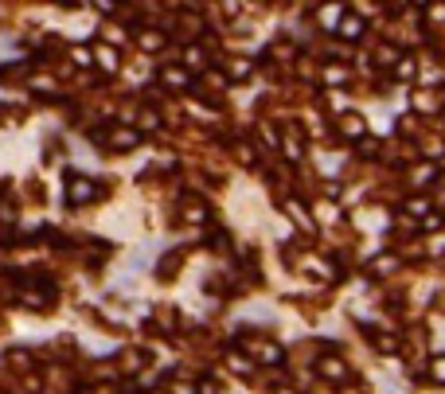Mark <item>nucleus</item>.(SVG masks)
<instances>
[{
	"label": "nucleus",
	"instance_id": "7ed1b4c3",
	"mask_svg": "<svg viewBox=\"0 0 445 394\" xmlns=\"http://www.w3.org/2000/svg\"><path fill=\"white\" fill-rule=\"evenodd\" d=\"M90 137L102 141L110 153H126V148H137V145H141V133H137V125H106V129H94Z\"/></svg>",
	"mask_w": 445,
	"mask_h": 394
},
{
	"label": "nucleus",
	"instance_id": "f257e3e1",
	"mask_svg": "<svg viewBox=\"0 0 445 394\" xmlns=\"http://www.w3.org/2000/svg\"><path fill=\"white\" fill-rule=\"evenodd\" d=\"M98 196H102L98 180H90V176H82V172H71L67 183H63V203L67 207H86V203H94Z\"/></svg>",
	"mask_w": 445,
	"mask_h": 394
},
{
	"label": "nucleus",
	"instance_id": "f8f14e48",
	"mask_svg": "<svg viewBox=\"0 0 445 394\" xmlns=\"http://www.w3.org/2000/svg\"><path fill=\"white\" fill-rule=\"evenodd\" d=\"M336 36H340L348 47H352V44H359V39L367 36L364 16H359V12H352V8H348V12H344V20H340V28H336Z\"/></svg>",
	"mask_w": 445,
	"mask_h": 394
},
{
	"label": "nucleus",
	"instance_id": "0eeeda50",
	"mask_svg": "<svg viewBox=\"0 0 445 394\" xmlns=\"http://www.w3.org/2000/svg\"><path fill=\"white\" fill-rule=\"evenodd\" d=\"M282 156L285 161H301L305 156V129L297 121H282Z\"/></svg>",
	"mask_w": 445,
	"mask_h": 394
},
{
	"label": "nucleus",
	"instance_id": "c756f323",
	"mask_svg": "<svg viewBox=\"0 0 445 394\" xmlns=\"http://www.w3.org/2000/svg\"><path fill=\"white\" fill-rule=\"evenodd\" d=\"M426 367H430V383H438V387H445V355H434Z\"/></svg>",
	"mask_w": 445,
	"mask_h": 394
},
{
	"label": "nucleus",
	"instance_id": "6ab92c4d",
	"mask_svg": "<svg viewBox=\"0 0 445 394\" xmlns=\"http://www.w3.org/2000/svg\"><path fill=\"white\" fill-rule=\"evenodd\" d=\"M367 270L375 273V278H387V273H399V270H402V254H394V250H391V254H379L375 262L367 266Z\"/></svg>",
	"mask_w": 445,
	"mask_h": 394
},
{
	"label": "nucleus",
	"instance_id": "2f4dec72",
	"mask_svg": "<svg viewBox=\"0 0 445 394\" xmlns=\"http://www.w3.org/2000/svg\"><path fill=\"white\" fill-rule=\"evenodd\" d=\"M434 176H438V168H434V164H422V168H414V176H410V180H418L414 188H426V183L434 180Z\"/></svg>",
	"mask_w": 445,
	"mask_h": 394
},
{
	"label": "nucleus",
	"instance_id": "4be33fe9",
	"mask_svg": "<svg viewBox=\"0 0 445 394\" xmlns=\"http://www.w3.org/2000/svg\"><path fill=\"white\" fill-rule=\"evenodd\" d=\"M160 129V110L156 106H141V113H137V133H156Z\"/></svg>",
	"mask_w": 445,
	"mask_h": 394
},
{
	"label": "nucleus",
	"instance_id": "6e6552de",
	"mask_svg": "<svg viewBox=\"0 0 445 394\" xmlns=\"http://www.w3.org/2000/svg\"><path fill=\"white\" fill-rule=\"evenodd\" d=\"M219 74L227 82H246L254 74V59H246V55H222L219 59Z\"/></svg>",
	"mask_w": 445,
	"mask_h": 394
},
{
	"label": "nucleus",
	"instance_id": "e433bc0d",
	"mask_svg": "<svg viewBox=\"0 0 445 394\" xmlns=\"http://www.w3.org/2000/svg\"><path fill=\"white\" fill-rule=\"evenodd\" d=\"M274 394H301V390H293V387H277Z\"/></svg>",
	"mask_w": 445,
	"mask_h": 394
},
{
	"label": "nucleus",
	"instance_id": "dca6fc26",
	"mask_svg": "<svg viewBox=\"0 0 445 394\" xmlns=\"http://www.w3.org/2000/svg\"><path fill=\"white\" fill-rule=\"evenodd\" d=\"M94 63L102 66L106 74H118V71H121V51H118V47H110V44H102V39H98V44H94Z\"/></svg>",
	"mask_w": 445,
	"mask_h": 394
},
{
	"label": "nucleus",
	"instance_id": "423d86ee",
	"mask_svg": "<svg viewBox=\"0 0 445 394\" xmlns=\"http://www.w3.org/2000/svg\"><path fill=\"white\" fill-rule=\"evenodd\" d=\"M410 110H414L418 117H434V113L445 110V94H441V90H434V86L410 90Z\"/></svg>",
	"mask_w": 445,
	"mask_h": 394
},
{
	"label": "nucleus",
	"instance_id": "f3484780",
	"mask_svg": "<svg viewBox=\"0 0 445 394\" xmlns=\"http://www.w3.org/2000/svg\"><path fill=\"white\" fill-rule=\"evenodd\" d=\"M285 215H290V219H293L297 226H301L305 234H312V231H317V223L309 219V211H305V203H301V199H293V196L285 199Z\"/></svg>",
	"mask_w": 445,
	"mask_h": 394
},
{
	"label": "nucleus",
	"instance_id": "cd10ccee",
	"mask_svg": "<svg viewBox=\"0 0 445 394\" xmlns=\"http://www.w3.org/2000/svg\"><path fill=\"white\" fill-rule=\"evenodd\" d=\"M71 63H74V66H94V47L74 44V47H71Z\"/></svg>",
	"mask_w": 445,
	"mask_h": 394
},
{
	"label": "nucleus",
	"instance_id": "412c9836",
	"mask_svg": "<svg viewBox=\"0 0 445 394\" xmlns=\"http://www.w3.org/2000/svg\"><path fill=\"white\" fill-rule=\"evenodd\" d=\"M399 59H402V51L394 44H379L375 47V66H379V71H394V63H399Z\"/></svg>",
	"mask_w": 445,
	"mask_h": 394
},
{
	"label": "nucleus",
	"instance_id": "2eb2a0df",
	"mask_svg": "<svg viewBox=\"0 0 445 394\" xmlns=\"http://www.w3.org/2000/svg\"><path fill=\"white\" fill-rule=\"evenodd\" d=\"M145 363H148V355H145L141 348H133V351L126 348L118 359H113V367H118L121 375H141V371H145Z\"/></svg>",
	"mask_w": 445,
	"mask_h": 394
},
{
	"label": "nucleus",
	"instance_id": "aec40b11",
	"mask_svg": "<svg viewBox=\"0 0 445 394\" xmlns=\"http://www.w3.org/2000/svg\"><path fill=\"white\" fill-rule=\"evenodd\" d=\"M371 336V348L379 351V355H394L399 351V336H391V332H379V328H364Z\"/></svg>",
	"mask_w": 445,
	"mask_h": 394
},
{
	"label": "nucleus",
	"instance_id": "4c0bfd02",
	"mask_svg": "<svg viewBox=\"0 0 445 394\" xmlns=\"http://www.w3.org/2000/svg\"><path fill=\"white\" fill-rule=\"evenodd\" d=\"M153 394H168V390H153Z\"/></svg>",
	"mask_w": 445,
	"mask_h": 394
},
{
	"label": "nucleus",
	"instance_id": "4468645a",
	"mask_svg": "<svg viewBox=\"0 0 445 394\" xmlns=\"http://www.w3.org/2000/svg\"><path fill=\"white\" fill-rule=\"evenodd\" d=\"M4 367H12L16 375L36 371V351H28V348H8V351H4Z\"/></svg>",
	"mask_w": 445,
	"mask_h": 394
},
{
	"label": "nucleus",
	"instance_id": "f704fd0d",
	"mask_svg": "<svg viewBox=\"0 0 445 394\" xmlns=\"http://www.w3.org/2000/svg\"><path fill=\"white\" fill-rule=\"evenodd\" d=\"M426 16H430V20H441V24H445V8H438V4L426 8Z\"/></svg>",
	"mask_w": 445,
	"mask_h": 394
},
{
	"label": "nucleus",
	"instance_id": "a211bd4d",
	"mask_svg": "<svg viewBox=\"0 0 445 394\" xmlns=\"http://www.w3.org/2000/svg\"><path fill=\"white\" fill-rule=\"evenodd\" d=\"M153 324H156V328H160V332H164V336H172V332H176V328H180V316H176V305H160V308H156V313H153Z\"/></svg>",
	"mask_w": 445,
	"mask_h": 394
},
{
	"label": "nucleus",
	"instance_id": "a878e982",
	"mask_svg": "<svg viewBox=\"0 0 445 394\" xmlns=\"http://www.w3.org/2000/svg\"><path fill=\"white\" fill-rule=\"evenodd\" d=\"M31 79V63H12V66H0V82H20Z\"/></svg>",
	"mask_w": 445,
	"mask_h": 394
},
{
	"label": "nucleus",
	"instance_id": "39448f33",
	"mask_svg": "<svg viewBox=\"0 0 445 394\" xmlns=\"http://www.w3.org/2000/svg\"><path fill=\"white\" fill-rule=\"evenodd\" d=\"M317 375H320V379H328V383H336V387H344V383L356 379L352 367L344 363L340 355H332V351H328V355H317Z\"/></svg>",
	"mask_w": 445,
	"mask_h": 394
},
{
	"label": "nucleus",
	"instance_id": "7c9ffc66",
	"mask_svg": "<svg viewBox=\"0 0 445 394\" xmlns=\"http://www.w3.org/2000/svg\"><path fill=\"white\" fill-rule=\"evenodd\" d=\"M356 148H359V156H364V161H375V156H383V145H379V141H371V137H364Z\"/></svg>",
	"mask_w": 445,
	"mask_h": 394
},
{
	"label": "nucleus",
	"instance_id": "c85d7f7f",
	"mask_svg": "<svg viewBox=\"0 0 445 394\" xmlns=\"http://www.w3.org/2000/svg\"><path fill=\"white\" fill-rule=\"evenodd\" d=\"M344 12H348V8H320V20H324V31H336V28H340Z\"/></svg>",
	"mask_w": 445,
	"mask_h": 394
},
{
	"label": "nucleus",
	"instance_id": "ddd939ff",
	"mask_svg": "<svg viewBox=\"0 0 445 394\" xmlns=\"http://www.w3.org/2000/svg\"><path fill=\"white\" fill-rule=\"evenodd\" d=\"M180 215H184V223H192V226H203L211 219V207L203 203L200 196H184L180 199Z\"/></svg>",
	"mask_w": 445,
	"mask_h": 394
},
{
	"label": "nucleus",
	"instance_id": "20e7f679",
	"mask_svg": "<svg viewBox=\"0 0 445 394\" xmlns=\"http://www.w3.org/2000/svg\"><path fill=\"white\" fill-rule=\"evenodd\" d=\"M156 79H160V90H192V86H195V74L188 71L180 59H168V63H160Z\"/></svg>",
	"mask_w": 445,
	"mask_h": 394
},
{
	"label": "nucleus",
	"instance_id": "473e14b6",
	"mask_svg": "<svg viewBox=\"0 0 445 394\" xmlns=\"http://www.w3.org/2000/svg\"><path fill=\"white\" fill-rule=\"evenodd\" d=\"M445 226V211H434V215H426L422 223H418V231H441Z\"/></svg>",
	"mask_w": 445,
	"mask_h": 394
},
{
	"label": "nucleus",
	"instance_id": "72a5a7b5",
	"mask_svg": "<svg viewBox=\"0 0 445 394\" xmlns=\"http://www.w3.org/2000/svg\"><path fill=\"white\" fill-rule=\"evenodd\" d=\"M168 394H200V390H195V383H180V379H172V383H168Z\"/></svg>",
	"mask_w": 445,
	"mask_h": 394
},
{
	"label": "nucleus",
	"instance_id": "9d476101",
	"mask_svg": "<svg viewBox=\"0 0 445 394\" xmlns=\"http://www.w3.org/2000/svg\"><path fill=\"white\" fill-rule=\"evenodd\" d=\"M336 133H340L344 141H352V145H359V141L367 137V121H364V113L344 110L340 117H336Z\"/></svg>",
	"mask_w": 445,
	"mask_h": 394
},
{
	"label": "nucleus",
	"instance_id": "b1692460",
	"mask_svg": "<svg viewBox=\"0 0 445 394\" xmlns=\"http://www.w3.org/2000/svg\"><path fill=\"white\" fill-rule=\"evenodd\" d=\"M235 161L246 164V168H254V164H258V145H250V141H235Z\"/></svg>",
	"mask_w": 445,
	"mask_h": 394
},
{
	"label": "nucleus",
	"instance_id": "5701e85b",
	"mask_svg": "<svg viewBox=\"0 0 445 394\" xmlns=\"http://www.w3.org/2000/svg\"><path fill=\"white\" fill-rule=\"evenodd\" d=\"M402 211H406L410 219H418V223H422L426 215H434V203H430L426 196H414V199H406V203H402Z\"/></svg>",
	"mask_w": 445,
	"mask_h": 394
},
{
	"label": "nucleus",
	"instance_id": "f03ea898",
	"mask_svg": "<svg viewBox=\"0 0 445 394\" xmlns=\"http://www.w3.org/2000/svg\"><path fill=\"white\" fill-rule=\"evenodd\" d=\"M242 351L254 359V363H262V367H282L285 363V348L277 340H270V336H246Z\"/></svg>",
	"mask_w": 445,
	"mask_h": 394
},
{
	"label": "nucleus",
	"instance_id": "1a4fd4ad",
	"mask_svg": "<svg viewBox=\"0 0 445 394\" xmlns=\"http://www.w3.org/2000/svg\"><path fill=\"white\" fill-rule=\"evenodd\" d=\"M133 44L141 47L145 55H160L164 47H168V31L153 28V24H145V28H133Z\"/></svg>",
	"mask_w": 445,
	"mask_h": 394
},
{
	"label": "nucleus",
	"instance_id": "bb28decb",
	"mask_svg": "<svg viewBox=\"0 0 445 394\" xmlns=\"http://www.w3.org/2000/svg\"><path fill=\"white\" fill-rule=\"evenodd\" d=\"M324 82H328V86H344V82H352V66H328Z\"/></svg>",
	"mask_w": 445,
	"mask_h": 394
},
{
	"label": "nucleus",
	"instance_id": "393cba45",
	"mask_svg": "<svg viewBox=\"0 0 445 394\" xmlns=\"http://www.w3.org/2000/svg\"><path fill=\"white\" fill-rule=\"evenodd\" d=\"M418 74V63H414V55H402L399 63H394V71H391V79H399V82H410Z\"/></svg>",
	"mask_w": 445,
	"mask_h": 394
},
{
	"label": "nucleus",
	"instance_id": "9b49d317",
	"mask_svg": "<svg viewBox=\"0 0 445 394\" xmlns=\"http://www.w3.org/2000/svg\"><path fill=\"white\" fill-rule=\"evenodd\" d=\"M184 262H188V250L184 246L160 254V262H156V281H176V273L184 270Z\"/></svg>",
	"mask_w": 445,
	"mask_h": 394
},
{
	"label": "nucleus",
	"instance_id": "c9c22d12",
	"mask_svg": "<svg viewBox=\"0 0 445 394\" xmlns=\"http://www.w3.org/2000/svg\"><path fill=\"white\" fill-rule=\"evenodd\" d=\"M195 390H200V394H219V387H215V383H211V379H208V383H200V387H195Z\"/></svg>",
	"mask_w": 445,
	"mask_h": 394
}]
</instances>
